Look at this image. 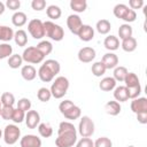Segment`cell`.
I'll return each instance as SVG.
<instances>
[{
  "label": "cell",
  "instance_id": "d4e9b609",
  "mask_svg": "<svg viewBox=\"0 0 147 147\" xmlns=\"http://www.w3.org/2000/svg\"><path fill=\"white\" fill-rule=\"evenodd\" d=\"M95 29H96V31H98L100 34H107V33L110 31V29H111V24H110V22H109L108 20L102 18V20H99V21L96 22Z\"/></svg>",
  "mask_w": 147,
  "mask_h": 147
},
{
  "label": "cell",
  "instance_id": "83f0119b",
  "mask_svg": "<svg viewBox=\"0 0 147 147\" xmlns=\"http://www.w3.org/2000/svg\"><path fill=\"white\" fill-rule=\"evenodd\" d=\"M70 8L76 13H83L87 8V2L85 0H71Z\"/></svg>",
  "mask_w": 147,
  "mask_h": 147
},
{
  "label": "cell",
  "instance_id": "603a6c76",
  "mask_svg": "<svg viewBox=\"0 0 147 147\" xmlns=\"http://www.w3.org/2000/svg\"><path fill=\"white\" fill-rule=\"evenodd\" d=\"M103 46L108 51H116L119 47V39L115 36H108L103 41Z\"/></svg>",
  "mask_w": 147,
  "mask_h": 147
},
{
  "label": "cell",
  "instance_id": "6da1fadb",
  "mask_svg": "<svg viewBox=\"0 0 147 147\" xmlns=\"http://www.w3.org/2000/svg\"><path fill=\"white\" fill-rule=\"evenodd\" d=\"M59 109H60V113L67 118V119H71V121H75V119H78L82 115V110L79 107H77L76 105H74L72 101L70 100H64L62 101L60 105H59Z\"/></svg>",
  "mask_w": 147,
  "mask_h": 147
},
{
  "label": "cell",
  "instance_id": "7a4b0ae2",
  "mask_svg": "<svg viewBox=\"0 0 147 147\" xmlns=\"http://www.w3.org/2000/svg\"><path fill=\"white\" fill-rule=\"evenodd\" d=\"M69 88V80L64 76H59L55 78L54 83L51 86V93L52 96L55 99H61L67 94V91Z\"/></svg>",
  "mask_w": 147,
  "mask_h": 147
},
{
  "label": "cell",
  "instance_id": "d590c367",
  "mask_svg": "<svg viewBox=\"0 0 147 147\" xmlns=\"http://www.w3.org/2000/svg\"><path fill=\"white\" fill-rule=\"evenodd\" d=\"M106 70L107 69L105 68V65H103V63L101 61H98V62L93 63L92 64V68H91V71H92V74L95 77H101L102 75H105Z\"/></svg>",
  "mask_w": 147,
  "mask_h": 147
},
{
  "label": "cell",
  "instance_id": "bcb514c9",
  "mask_svg": "<svg viewBox=\"0 0 147 147\" xmlns=\"http://www.w3.org/2000/svg\"><path fill=\"white\" fill-rule=\"evenodd\" d=\"M141 93V86L138 85V86H134V87H129L127 88V94H129V99H137L139 98Z\"/></svg>",
  "mask_w": 147,
  "mask_h": 147
},
{
  "label": "cell",
  "instance_id": "d6a6232c",
  "mask_svg": "<svg viewBox=\"0 0 147 147\" xmlns=\"http://www.w3.org/2000/svg\"><path fill=\"white\" fill-rule=\"evenodd\" d=\"M23 63V59H22V55H18V54H11L9 57H8V65L9 68L11 69H18Z\"/></svg>",
  "mask_w": 147,
  "mask_h": 147
},
{
  "label": "cell",
  "instance_id": "3957f363",
  "mask_svg": "<svg viewBox=\"0 0 147 147\" xmlns=\"http://www.w3.org/2000/svg\"><path fill=\"white\" fill-rule=\"evenodd\" d=\"M113 13L114 15L117 17V18H121L123 21L126 22V24L131 23V22H134L136 18H137V13L136 10L129 8L124 3H118L114 7L113 9Z\"/></svg>",
  "mask_w": 147,
  "mask_h": 147
},
{
  "label": "cell",
  "instance_id": "cb8c5ba5",
  "mask_svg": "<svg viewBox=\"0 0 147 147\" xmlns=\"http://www.w3.org/2000/svg\"><path fill=\"white\" fill-rule=\"evenodd\" d=\"M28 21V17H26V14L23 13V11H15L14 15L11 16V22L15 26L20 28V26H23Z\"/></svg>",
  "mask_w": 147,
  "mask_h": 147
},
{
  "label": "cell",
  "instance_id": "8fae6325",
  "mask_svg": "<svg viewBox=\"0 0 147 147\" xmlns=\"http://www.w3.org/2000/svg\"><path fill=\"white\" fill-rule=\"evenodd\" d=\"M25 124L29 129H36L40 123V115L37 110H29L25 113Z\"/></svg>",
  "mask_w": 147,
  "mask_h": 147
},
{
  "label": "cell",
  "instance_id": "ba28073f",
  "mask_svg": "<svg viewBox=\"0 0 147 147\" xmlns=\"http://www.w3.org/2000/svg\"><path fill=\"white\" fill-rule=\"evenodd\" d=\"M28 30L30 34L34 39H41L45 37V29H44V22L39 18H33L28 24Z\"/></svg>",
  "mask_w": 147,
  "mask_h": 147
},
{
  "label": "cell",
  "instance_id": "11a10c76",
  "mask_svg": "<svg viewBox=\"0 0 147 147\" xmlns=\"http://www.w3.org/2000/svg\"><path fill=\"white\" fill-rule=\"evenodd\" d=\"M1 137H2V131L0 130V138H1Z\"/></svg>",
  "mask_w": 147,
  "mask_h": 147
},
{
  "label": "cell",
  "instance_id": "816d5d0a",
  "mask_svg": "<svg viewBox=\"0 0 147 147\" xmlns=\"http://www.w3.org/2000/svg\"><path fill=\"white\" fill-rule=\"evenodd\" d=\"M137 115V119L139 123L141 124H146L147 123V111H142V113H138Z\"/></svg>",
  "mask_w": 147,
  "mask_h": 147
},
{
  "label": "cell",
  "instance_id": "f907efd6",
  "mask_svg": "<svg viewBox=\"0 0 147 147\" xmlns=\"http://www.w3.org/2000/svg\"><path fill=\"white\" fill-rule=\"evenodd\" d=\"M129 6L131 9H140L144 6V1L142 0H130L129 1Z\"/></svg>",
  "mask_w": 147,
  "mask_h": 147
},
{
  "label": "cell",
  "instance_id": "277c9868",
  "mask_svg": "<svg viewBox=\"0 0 147 147\" xmlns=\"http://www.w3.org/2000/svg\"><path fill=\"white\" fill-rule=\"evenodd\" d=\"M44 29H45V36L49 37L52 40L61 41L64 38V31H63V29L59 24H55L52 21L44 22Z\"/></svg>",
  "mask_w": 147,
  "mask_h": 147
},
{
  "label": "cell",
  "instance_id": "f546056e",
  "mask_svg": "<svg viewBox=\"0 0 147 147\" xmlns=\"http://www.w3.org/2000/svg\"><path fill=\"white\" fill-rule=\"evenodd\" d=\"M36 47H37V49H38L44 56L51 54L52 51H53V45L51 44V41H47V40H41Z\"/></svg>",
  "mask_w": 147,
  "mask_h": 147
},
{
  "label": "cell",
  "instance_id": "7dc6e473",
  "mask_svg": "<svg viewBox=\"0 0 147 147\" xmlns=\"http://www.w3.org/2000/svg\"><path fill=\"white\" fill-rule=\"evenodd\" d=\"M31 7H32V9H34V10H37V11H40V10L45 9V7H46V1H45V0H32Z\"/></svg>",
  "mask_w": 147,
  "mask_h": 147
},
{
  "label": "cell",
  "instance_id": "2e32d148",
  "mask_svg": "<svg viewBox=\"0 0 147 147\" xmlns=\"http://www.w3.org/2000/svg\"><path fill=\"white\" fill-rule=\"evenodd\" d=\"M131 110L134 114L147 111V99L146 98H137L131 101Z\"/></svg>",
  "mask_w": 147,
  "mask_h": 147
},
{
  "label": "cell",
  "instance_id": "ac0fdd59",
  "mask_svg": "<svg viewBox=\"0 0 147 147\" xmlns=\"http://www.w3.org/2000/svg\"><path fill=\"white\" fill-rule=\"evenodd\" d=\"M38 76L40 78L41 82H45V83H48V82H52L53 78L55 77L54 74L45 65V64H41L39 70H38Z\"/></svg>",
  "mask_w": 147,
  "mask_h": 147
},
{
  "label": "cell",
  "instance_id": "681fc988",
  "mask_svg": "<svg viewBox=\"0 0 147 147\" xmlns=\"http://www.w3.org/2000/svg\"><path fill=\"white\" fill-rule=\"evenodd\" d=\"M5 6H7L11 10H17L21 7V1L20 0H7Z\"/></svg>",
  "mask_w": 147,
  "mask_h": 147
},
{
  "label": "cell",
  "instance_id": "30bf717a",
  "mask_svg": "<svg viewBox=\"0 0 147 147\" xmlns=\"http://www.w3.org/2000/svg\"><path fill=\"white\" fill-rule=\"evenodd\" d=\"M95 59V49L92 47H83L78 52V60L83 63H90Z\"/></svg>",
  "mask_w": 147,
  "mask_h": 147
},
{
  "label": "cell",
  "instance_id": "f6af8a7d",
  "mask_svg": "<svg viewBox=\"0 0 147 147\" xmlns=\"http://www.w3.org/2000/svg\"><path fill=\"white\" fill-rule=\"evenodd\" d=\"M111 146H113V142L107 137L98 138L96 141L94 142V147H111Z\"/></svg>",
  "mask_w": 147,
  "mask_h": 147
},
{
  "label": "cell",
  "instance_id": "8992f818",
  "mask_svg": "<svg viewBox=\"0 0 147 147\" xmlns=\"http://www.w3.org/2000/svg\"><path fill=\"white\" fill-rule=\"evenodd\" d=\"M44 55L37 49L36 46H30L28 48H25L23 51V54H22V59L23 61L28 62V63H40L42 62L44 60Z\"/></svg>",
  "mask_w": 147,
  "mask_h": 147
},
{
  "label": "cell",
  "instance_id": "f1b7e54d",
  "mask_svg": "<svg viewBox=\"0 0 147 147\" xmlns=\"http://www.w3.org/2000/svg\"><path fill=\"white\" fill-rule=\"evenodd\" d=\"M132 32H133L132 26H131L130 24L124 23V24H122V25L119 26V29H118V37H119L122 40H124V39H126V38L132 37Z\"/></svg>",
  "mask_w": 147,
  "mask_h": 147
},
{
  "label": "cell",
  "instance_id": "9c48e42d",
  "mask_svg": "<svg viewBox=\"0 0 147 147\" xmlns=\"http://www.w3.org/2000/svg\"><path fill=\"white\" fill-rule=\"evenodd\" d=\"M77 141V132H64L55 139L56 147H72Z\"/></svg>",
  "mask_w": 147,
  "mask_h": 147
},
{
  "label": "cell",
  "instance_id": "d6986e66",
  "mask_svg": "<svg viewBox=\"0 0 147 147\" xmlns=\"http://www.w3.org/2000/svg\"><path fill=\"white\" fill-rule=\"evenodd\" d=\"M114 98L118 102H125L129 100V94H127V88L125 86H117L115 87L114 91Z\"/></svg>",
  "mask_w": 147,
  "mask_h": 147
},
{
  "label": "cell",
  "instance_id": "74e56055",
  "mask_svg": "<svg viewBox=\"0 0 147 147\" xmlns=\"http://www.w3.org/2000/svg\"><path fill=\"white\" fill-rule=\"evenodd\" d=\"M37 98L41 102H47L52 98V93L47 87H40L38 90V92H37Z\"/></svg>",
  "mask_w": 147,
  "mask_h": 147
},
{
  "label": "cell",
  "instance_id": "9f6ffc18",
  "mask_svg": "<svg viewBox=\"0 0 147 147\" xmlns=\"http://www.w3.org/2000/svg\"><path fill=\"white\" fill-rule=\"evenodd\" d=\"M127 147H134V146H127Z\"/></svg>",
  "mask_w": 147,
  "mask_h": 147
},
{
  "label": "cell",
  "instance_id": "4fadbf2b",
  "mask_svg": "<svg viewBox=\"0 0 147 147\" xmlns=\"http://www.w3.org/2000/svg\"><path fill=\"white\" fill-rule=\"evenodd\" d=\"M67 25H68V28H69V30H70L71 33L77 34L78 31H79V29H80V26L83 25L82 18L78 15H76V14H71L67 18Z\"/></svg>",
  "mask_w": 147,
  "mask_h": 147
},
{
  "label": "cell",
  "instance_id": "60d3db41",
  "mask_svg": "<svg viewBox=\"0 0 147 147\" xmlns=\"http://www.w3.org/2000/svg\"><path fill=\"white\" fill-rule=\"evenodd\" d=\"M11 53H13V47L10 46V44H7V42L0 44V60L9 57Z\"/></svg>",
  "mask_w": 147,
  "mask_h": 147
},
{
  "label": "cell",
  "instance_id": "db71d44e",
  "mask_svg": "<svg viewBox=\"0 0 147 147\" xmlns=\"http://www.w3.org/2000/svg\"><path fill=\"white\" fill-rule=\"evenodd\" d=\"M1 108H2V106H1V101H0V115H1Z\"/></svg>",
  "mask_w": 147,
  "mask_h": 147
},
{
  "label": "cell",
  "instance_id": "484cf974",
  "mask_svg": "<svg viewBox=\"0 0 147 147\" xmlns=\"http://www.w3.org/2000/svg\"><path fill=\"white\" fill-rule=\"evenodd\" d=\"M14 40H15V44L20 47H23L26 45L28 42V34L24 30H17L15 33H14Z\"/></svg>",
  "mask_w": 147,
  "mask_h": 147
},
{
  "label": "cell",
  "instance_id": "f35d334b",
  "mask_svg": "<svg viewBox=\"0 0 147 147\" xmlns=\"http://www.w3.org/2000/svg\"><path fill=\"white\" fill-rule=\"evenodd\" d=\"M0 101H1V105L2 106H14V103H15V96L10 92H5V93H2V95L0 98Z\"/></svg>",
  "mask_w": 147,
  "mask_h": 147
},
{
  "label": "cell",
  "instance_id": "6f0895ef",
  "mask_svg": "<svg viewBox=\"0 0 147 147\" xmlns=\"http://www.w3.org/2000/svg\"><path fill=\"white\" fill-rule=\"evenodd\" d=\"M0 147H1V146H0Z\"/></svg>",
  "mask_w": 147,
  "mask_h": 147
},
{
  "label": "cell",
  "instance_id": "c3c4849f",
  "mask_svg": "<svg viewBox=\"0 0 147 147\" xmlns=\"http://www.w3.org/2000/svg\"><path fill=\"white\" fill-rule=\"evenodd\" d=\"M76 147H94V142L90 138H82L77 142Z\"/></svg>",
  "mask_w": 147,
  "mask_h": 147
},
{
  "label": "cell",
  "instance_id": "5bb4252c",
  "mask_svg": "<svg viewBox=\"0 0 147 147\" xmlns=\"http://www.w3.org/2000/svg\"><path fill=\"white\" fill-rule=\"evenodd\" d=\"M77 36H78L79 39L83 40V41H90V40H92L93 37H94V29H93L91 25H88V24H83V25L80 26V29H79Z\"/></svg>",
  "mask_w": 147,
  "mask_h": 147
},
{
  "label": "cell",
  "instance_id": "4dcf8cb0",
  "mask_svg": "<svg viewBox=\"0 0 147 147\" xmlns=\"http://www.w3.org/2000/svg\"><path fill=\"white\" fill-rule=\"evenodd\" d=\"M127 69L125 67H122V65H117L115 69H114V79L116 82H124L126 75H127Z\"/></svg>",
  "mask_w": 147,
  "mask_h": 147
},
{
  "label": "cell",
  "instance_id": "1f68e13d",
  "mask_svg": "<svg viewBox=\"0 0 147 147\" xmlns=\"http://www.w3.org/2000/svg\"><path fill=\"white\" fill-rule=\"evenodd\" d=\"M124 83H125V87L129 88V87H134V86H138L140 85L139 83V78L138 76L134 74V72H127L125 79H124Z\"/></svg>",
  "mask_w": 147,
  "mask_h": 147
},
{
  "label": "cell",
  "instance_id": "9a60e30c",
  "mask_svg": "<svg viewBox=\"0 0 147 147\" xmlns=\"http://www.w3.org/2000/svg\"><path fill=\"white\" fill-rule=\"evenodd\" d=\"M101 62L103 63L106 69H115L118 64V56L114 53H107L102 56Z\"/></svg>",
  "mask_w": 147,
  "mask_h": 147
},
{
  "label": "cell",
  "instance_id": "836d02e7",
  "mask_svg": "<svg viewBox=\"0 0 147 147\" xmlns=\"http://www.w3.org/2000/svg\"><path fill=\"white\" fill-rule=\"evenodd\" d=\"M46 14H47V16H48L49 18H52V20H57V18L61 17L62 11H61V8H60L59 6L51 5V6H48L47 9H46Z\"/></svg>",
  "mask_w": 147,
  "mask_h": 147
},
{
  "label": "cell",
  "instance_id": "7bdbcfd3",
  "mask_svg": "<svg viewBox=\"0 0 147 147\" xmlns=\"http://www.w3.org/2000/svg\"><path fill=\"white\" fill-rule=\"evenodd\" d=\"M17 108L23 110L24 113H26L31 109V101L28 98H22L17 101Z\"/></svg>",
  "mask_w": 147,
  "mask_h": 147
},
{
  "label": "cell",
  "instance_id": "7402d4cb",
  "mask_svg": "<svg viewBox=\"0 0 147 147\" xmlns=\"http://www.w3.org/2000/svg\"><path fill=\"white\" fill-rule=\"evenodd\" d=\"M14 30L9 26L6 25H0V40L1 41H10L11 39H14Z\"/></svg>",
  "mask_w": 147,
  "mask_h": 147
},
{
  "label": "cell",
  "instance_id": "ab89813d",
  "mask_svg": "<svg viewBox=\"0 0 147 147\" xmlns=\"http://www.w3.org/2000/svg\"><path fill=\"white\" fill-rule=\"evenodd\" d=\"M64 132H77L76 131V127L72 123L70 122H61L60 125H59V130H57V133L61 134V133H64Z\"/></svg>",
  "mask_w": 147,
  "mask_h": 147
},
{
  "label": "cell",
  "instance_id": "e575fe53",
  "mask_svg": "<svg viewBox=\"0 0 147 147\" xmlns=\"http://www.w3.org/2000/svg\"><path fill=\"white\" fill-rule=\"evenodd\" d=\"M38 132L44 138H49L53 134V127L48 123H39L38 125Z\"/></svg>",
  "mask_w": 147,
  "mask_h": 147
},
{
  "label": "cell",
  "instance_id": "5b68a950",
  "mask_svg": "<svg viewBox=\"0 0 147 147\" xmlns=\"http://www.w3.org/2000/svg\"><path fill=\"white\" fill-rule=\"evenodd\" d=\"M21 138V130L16 124H9L3 130V140L7 145H14Z\"/></svg>",
  "mask_w": 147,
  "mask_h": 147
},
{
  "label": "cell",
  "instance_id": "44dd1931",
  "mask_svg": "<svg viewBox=\"0 0 147 147\" xmlns=\"http://www.w3.org/2000/svg\"><path fill=\"white\" fill-rule=\"evenodd\" d=\"M121 105L119 102L117 101H108L106 105H105V110L108 115L110 116H116L121 113Z\"/></svg>",
  "mask_w": 147,
  "mask_h": 147
},
{
  "label": "cell",
  "instance_id": "f5cc1de1",
  "mask_svg": "<svg viewBox=\"0 0 147 147\" xmlns=\"http://www.w3.org/2000/svg\"><path fill=\"white\" fill-rule=\"evenodd\" d=\"M5 7H6V6H5V3L0 1V15H2V14H3V11H5Z\"/></svg>",
  "mask_w": 147,
  "mask_h": 147
},
{
  "label": "cell",
  "instance_id": "e0dca14e",
  "mask_svg": "<svg viewBox=\"0 0 147 147\" xmlns=\"http://www.w3.org/2000/svg\"><path fill=\"white\" fill-rule=\"evenodd\" d=\"M21 75H22V77H23L25 80L30 82V80H33V79L36 78V76H37V70L34 69L33 65H31V64H25V65H23L22 69H21Z\"/></svg>",
  "mask_w": 147,
  "mask_h": 147
},
{
  "label": "cell",
  "instance_id": "8d00e7d4",
  "mask_svg": "<svg viewBox=\"0 0 147 147\" xmlns=\"http://www.w3.org/2000/svg\"><path fill=\"white\" fill-rule=\"evenodd\" d=\"M44 64L54 74V76H56V75L60 72V70H61V65H60V63H59L56 60H53V59L46 60V61L44 62Z\"/></svg>",
  "mask_w": 147,
  "mask_h": 147
},
{
  "label": "cell",
  "instance_id": "ee69618b",
  "mask_svg": "<svg viewBox=\"0 0 147 147\" xmlns=\"http://www.w3.org/2000/svg\"><path fill=\"white\" fill-rule=\"evenodd\" d=\"M13 111H14V107L13 106H2L1 108V117L6 121H9L11 119V116H13Z\"/></svg>",
  "mask_w": 147,
  "mask_h": 147
},
{
  "label": "cell",
  "instance_id": "b9f144b4",
  "mask_svg": "<svg viewBox=\"0 0 147 147\" xmlns=\"http://www.w3.org/2000/svg\"><path fill=\"white\" fill-rule=\"evenodd\" d=\"M24 118H25V113L23 111V110H21V109H18V108H14V111H13V116H11V121L14 122V123H16V124H20V123H22L23 121H24Z\"/></svg>",
  "mask_w": 147,
  "mask_h": 147
},
{
  "label": "cell",
  "instance_id": "ffe728a7",
  "mask_svg": "<svg viewBox=\"0 0 147 147\" xmlns=\"http://www.w3.org/2000/svg\"><path fill=\"white\" fill-rule=\"evenodd\" d=\"M99 87H100L101 91L109 92V91H111L116 87V80L113 77H105V78L101 79V82L99 84Z\"/></svg>",
  "mask_w": 147,
  "mask_h": 147
},
{
  "label": "cell",
  "instance_id": "4316f807",
  "mask_svg": "<svg viewBox=\"0 0 147 147\" xmlns=\"http://www.w3.org/2000/svg\"><path fill=\"white\" fill-rule=\"evenodd\" d=\"M123 51L127 52V53H131L133 51H136L137 48V39L133 38V37H130V38H126L124 40H122V44H121Z\"/></svg>",
  "mask_w": 147,
  "mask_h": 147
},
{
  "label": "cell",
  "instance_id": "7c38bea8",
  "mask_svg": "<svg viewBox=\"0 0 147 147\" xmlns=\"http://www.w3.org/2000/svg\"><path fill=\"white\" fill-rule=\"evenodd\" d=\"M21 147H41V139L34 134H25L20 140Z\"/></svg>",
  "mask_w": 147,
  "mask_h": 147
},
{
  "label": "cell",
  "instance_id": "52a82bcc",
  "mask_svg": "<svg viewBox=\"0 0 147 147\" xmlns=\"http://www.w3.org/2000/svg\"><path fill=\"white\" fill-rule=\"evenodd\" d=\"M78 132L83 138H90L94 133V123L88 116H83L78 124Z\"/></svg>",
  "mask_w": 147,
  "mask_h": 147
}]
</instances>
